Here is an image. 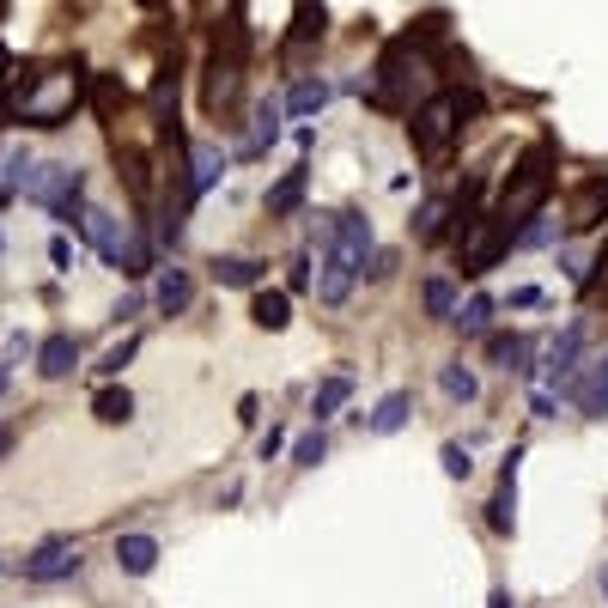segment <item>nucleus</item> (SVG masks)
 I'll return each mask as SVG.
<instances>
[{"label": "nucleus", "mask_w": 608, "mask_h": 608, "mask_svg": "<svg viewBox=\"0 0 608 608\" xmlns=\"http://www.w3.org/2000/svg\"><path fill=\"white\" fill-rule=\"evenodd\" d=\"M572 408L584 414V420H608V353H596L590 365H578V377H572Z\"/></svg>", "instance_id": "nucleus-9"}, {"label": "nucleus", "mask_w": 608, "mask_h": 608, "mask_svg": "<svg viewBox=\"0 0 608 608\" xmlns=\"http://www.w3.org/2000/svg\"><path fill=\"white\" fill-rule=\"evenodd\" d=\"M73 572H80V542H73V536H49L25 560V578L31 584H55V578H73Z\"/></svg>", "instance_id": "nucleus-8"}, {"label": "nucleus", "mask_w": 608, "mask_h": 608, "mask_svg": "<svg viewBox=\"0 0 608 608\" xmlns=\"http://www.w3.org/2000/svg\"><path fill=\"white\" fill-rule=\"evenodd\" d=\"M487 359H493L499 371H529V365H523V359H529L523 335H487Z\"/></svg>", "instance_id": "nucleus-31"}, {"label": "nucleus", "mask_w": 608, "mask_h": 608, "mask_svg": "<svg viewBox=\"0 0 608 608\" xmlns=\"http://www.w3.org/2000/svg\"><path fill=\"white\" fill-rule=\"evenodd\" d=\"M80 232L92 238V250H98L110 268H122V250H128V225H122L116 213H104V207H86V213H80Z\"/></svg>", "instance_id": "nucleus-11"}, {"label": "nucleus", "mask_w": 608, "mask_h": 608, "mask_svg": "<svg viewBox=\"0 0 608 608\" xmlns=\"http://www.w3.org/2000/svg\"><path fill=\"white\" fill-rule=\"evenodd\" d=\"M511 481H517V450L505 456V475H499V493L487 505V523H493V536H511Z\"/></svg>", "instance_id": "nucleus-27"}, {"label": "nucleus", "mask_w": 608, "mask_h": 608, "mask_svg": "<svg viewBox=\"0 0 608 608\" xmlns=\"http://www.w3.org/2000/svg\"><path fill=\"white\" fill-rule=\"evenodd\" d=\"M408 414H414V396H408V390H390L384 402H377V408L365 414V432L390 438V432H402V426H408Z\"/></svg>", "instance_id": "nucleus-18"}, {"label": "nucleus", "mask_w": 608, "mask_h": 608, "mask_svg": "<svg viewBox=\"0 0 608 608\" xmlns=\"http://www.w3.org/2000/svg\"><path fill=\"white\" fill-rule=\"evenodd\" d=\"M450 323L463 329L469 341H475V335H487V329H493V298H487V292H475L469 304H456V317H450Z\"/></svg>", "instance_id": "nucleus-29"}, {"label": "nucleus", "mask_w": 608, "mask_h": 608, "mask_svg": "<svg viewBox=\"0 0 608 608\" xmlns=\"http://www.w3.org/2000/svg\"><path fill=\"white\" fill-rule=\"evenodd\" d=\"M116 566L128 578H146L152 566H159V542H152V536H116Z\"/></svg>", "instance_id": "nucleus-20"}, {"label": "nucleus", "mask_w": 608, "mask_h": 608, "mask_svg": "<svg viewBox=\"0 0 608 608\" xmlns=\"http://www.w3.org/2000/svg\"><path fill=\"white\" fill-rule=\"evenodd\" d=\"M7 110H13V92H7V80H0V122H7Z\"/></svg>", "instance_id": "nucleus-43"}, {"label": "nucleus", "mask_w": 608, "mask_h": 608, "mask_svg": "<svg viewBox=\"0 0 608 608\" xmlns=\"http://www.w3.org/2000/svg\"><path fill=\"white\" fill-rule=\"evenodd\" d=\"M250 317H256V329L280 335V329L292 323V298H286L280 286H268V292H256V304H250Z\"/></svg>", "instance_id": "nucleus-23"}, {"label": "nucleus", "mask_w": 608, "mask_h": 608, "mask_svg": "<svg viewBox=\"0 0 608 608\" xmlns=\"http://www.w3.org/2000/svg\"><path fill=\"white\" fill-rule=\"evenodd\" d=\"M438 463H444L450 481H469V475H475V456H469L463 444H444V450H438Z\"/></svg>", "instance_id": "nucleus-34"}, {"label": "nucleus", "mask_w": 608, "mask_h": 608, "mask_svg": "<svg viewBox=\"0 0 608 608\" xmlns=\"http://www.w3.org/2000/svg\"><path fill=\"white\" fill-rule=\"evenodd\" d=\"M554 195V159H548V146H536L529 159L511 171V183H505V201H499V219H511V225H523L529 213H542V201Z\"/></svg>", "instance_id": "nucleus-5"}, {"label": "nucleus", "mask_w": 608, "mask_h": 608, "mask_svg": "<svg viewBox=\"0 0 608 608\" xmlns=\"http://www.w3.org/2000/svg\"><path fill=\"white\" fill-rule=\"evenodd\" d=\"M511 232H517L511 219H499V213H475V219L463 225V232H456V268H463L469 280L493 274V268H499V256L511 250Z\"/></svg>", "instance_id": "nucleus-3"}, {"label": "nucleus", "mask_w": 608, "mask_h": 608, "mask_svg": "<svg viewBox=\"0 0 608 608\" xmlns=\"http://www.w3.org/2000/svg\"><path fill=\"white\" fill-rule=\"evenodd\" d=\"M110 317H116V323H128V317H140V292H128V298L116 304V311H110Z\"/></svg>", "instance_id": "nucleus-42"}, {"label": "nucleus", "mask_w": 608, "mask_h": 608, "mask_svg": "<svg viewBox=\"0 0 608 608\" xmlns=\"http://www.w3.org/2000/svg\"><path fill=\"white\" fill-rule=\"evenodd\" d=\"M420 311H426L432 323H450V317H456V286H450L444 274H432V280L420 286Z\"/></svg>", "instance_id": "nucleus-24"}, {"label": "nucleus", "mask_w": 608, "mask_h": 608, "mask_svg": "<svg viewBox=\"0 0 608 608\" xmlns=\"http://www.w3.org/2000/svg\"><path fill=\"white\" fill-rule=\"evenodd\" d=\"M280 450H286V432H280V426H268V432L256 438V456L268 463V456H280Z\"/></svg>", "instance_id": "nucleus-37"}, {"label": "nucleus", "mask_w": 608, "mask_h": 608, "mask_svg": "<svg viewBox=\"0 0 608 608\" xmlns=\"http://www.w3.org/2000/svg\"><path fill=\"white\" fill-rule=\"evenodd\" d=\"M134 353H140V335H122V341H116V347L98 359V371H104V377H122V365H128Z\"/></svg>", "instance_id": "nucleus-35"}, {"label": "nucleus", "mask_w": 608, "mask_h": 608, "mask_svg": "<svg viewBox=\"0 0 608 608\" xmlns=\"http://www.w3.org/2000/svg\"><path fill=\"white\" fill-rule=\"evenodd\" d=\"M590 268H596V274H584V286H608V244L596 250V262H590Z\"/></svg>", "instance_id": "nucleus-39"}, {"label": "nucleus", "mask_w": 608, "mask_h": 608, "mask_svg": "<svg viewBox=\"0 0 608 608\" xmlns=\"http://www.w3.org/2000/svg\"><path fill=\"white\" fill-rule=\"evenodd\" d=\"M323 456H329V438H323V426H317V432H304V438L292 444V463H298V469H317Z\"/></svg>", "instance_id": "nucleus-32"}, {"label": "nucleus", "mask_w": 608, "mask_h": 608, "mask_svg": "<svg viewBox=\"0 0 608 608\" xmlns=\"http://www.w3.org/2000/svg\"><path fill=\"white\" fill-rule=\"evenodd\" d=\"M323 104H329V80H298V86L286 92V110H292V116H317Z\"/></svg>", "instance_id": "nucleus-30"}, {"label": "nucleus", "mask_w": 608, "mask_h": 608, "mask_svg": "<svg viewBox=\"0 0 608 608\" xmlns=\"http://www.w3.org/2000/svg\"><path fill=\"white\" fill-rule=\"evenodd\" d=\"M432 92V55L414 43V37H396L377 61V80L365 86V98L377 110H414V98Z\"/></svg>", "instance_id": "nucleus-1"}, {"label": "nucleus", "mask_w": 608, "mask_h": 608, "mask_svg": "<svg viewBox=\"0 0 608 608\" xmlns=\"http://www.w3.org/2000/svg\"><path fill=\"white\" fill-rule=\"evenodd\" d=\"M596 590H602V602H608V566H602V578H596Z\"/></svg>", "instance_id": "nucleus-45"}, {"label": "nucleus", "mask_w": 608, "mask_h": 608, "mask_svg": "<svg viewBox=\"0 0 608 608\" xmlns=\"http://www.w3.org/2000/svg\"><path fill=\"white\" fill-rule=\"evenodd\" d=\"M602 219H608V177H584V183L572 189L566 225H572V232H596Z\"/></svg>", "instance_id": "nucleus-12"}, {"label": "nucleus", "mask_w": 608, "mask_h": 608, "mask_svg": "<svg viewBox=\"0 0 608 608\" xmlns=\"http://www.w3.org/2000/svg\"><path fill=\"white\" fill-rule=\"evenodd\" d=\"M238 86H244V55L213 49V55H207V80H201L207 116H225V110H232V104H238Z\"/></svg>", "instance_id": "nucleus-7"}, {"label": "nucleus", "mask_w": 608, "mask_h": 608, "mask_svg": "<svg viewBox=\"0 0 608 608\" xmlns=\"http://www.w3.org/2000/svg\"><path fill=\"white\" fill-rule=\"evenodd\" d=\"M219 177H225V152H219V146H195V152H189V195L201 201Z\"/></svg>", "instance_id": "nucleus-21"}, {"label": "nucleus", "mask_w": 608, "mask_h": 608, "mask_svg": "<svg viewBox=\"0 0 608 608\" xmlns=\"http://www.w3.org/2000/svg\"><path fill=\"white\" fill-rule=\"evenodd\" d=\"M92 414H98L104 426H128V420H134V396H128L122 384H104V390L92 396Z\"/></svg>", "instance_id": "nucleus-25"}, {"label": "nucleus", "mask_w": 608, "mask_h": 608, "mask_svg": "<svg viewBox=\"0 0 608 608\" xmlns=\"http://www.w3.org/2000/svg\"><path fill=\"white\" fill-rule=\"evenodd\" d=\"M80 195H86V171L80 165H31V177H25V201H37V207H49L61 225H80Z\"/></svg>", "instance_id": "nucleus-4"}, {"label": "nucleus", "mask_w": 608, "mask_h": 608, "mask_svg": "<svg viewBox=\"0 0 608 608\" xmlns=\"http://www.w3.org/2000/svg\"><path fill=\"white\" fill-rule=\"evenodd\" d=\"M49 262L67 274V268H73V244H67V238H49Z\"/></svg>", "instance_id": "nucleus-38"}, {"label": "nucleus", "mask_w": 608, "mask_h": 608, "mask_svg": "<svg viewBox=\"0 0 608 608\" xmlns=\"http://www.w3.org/2000/svg\"><path fill=\"white\" fill-rule=\"evenodd\" d=\"M122 104V80H116V73H98V86H92V110L98 116H110Z\"/></svg>", "instance_id": "nucleus-36"}, {"label": "nucleus", "mask_w": 608, "mask_h": 608, "mask_svg": "<svg viewBox=\"0 0 608 608\" xmlns=\"http://www.w3.org/2000/svg\"><path fill=\"white\" fill-rule=\"evenodd\" d=\"M262 274H268V268H262L256 256H219V262H213V280H219V286H256Z\"/></svg>", "instance_id": "nucleus-28"}, {"label": "nucleus", "mask_w": 608, "mask_h": 608, "mask_svg": "<svg viewBox=\"0 0 608 608\" xmlns=\"http://www.w3.org/2000/svg\"><path fill=\"white\" fill-rule=\"evenodd\" d=\"M280 116H286V98H274V92H268V98L256 104V116H250V134H244V146H238L244 159H262V152L280 140Z\"/></svg>", "instance_id": "nucleus-13"}, {"label": "nucleus", "mask_w": 608, "mask_h": 608, "mask_svg": "<svg viewBox=\"0 0 608 608\" xmlns=\"http://www.w3.org/2000/svg\"><path fill=\"white\" fill-rule=\"evenodd\" d=\"M189 298H195V280H189V268H159V286H152V304H159L165 317H177V311H189Z\"/></svg>", "instance_id": "nucleus-17"}, {"label": "nucleus", "mask_w": 608, "mask_h": 608, "mask_svg": "<svg viewBox=\"0 0 608 608\" xmlns=\"http://www.w3.org/2000/svg\"><path fill=\"white\" fill-rule=\"evenodd\" d=\"M7 67H13V61H7V49H0V73H7Z\"/></svg>", "instance_id": "nucleus-47"}, {"label": "nucleus", "mask_w": 608, "mask_h": 608, "mask_svg": "<svg viewBox=\"0 0 608 608\" xmlns=\"http://www.w3.org/2000/svg\"><path fill=\"white\" fill-rule=\"evenodd\" d=\"M323 31H329L323 0H298V19H292V49H304V43H323Z\"/></svg>", "instance_id": "nucleus-26"}, {"label": "nucleus", "mask_w": 608, "mask_h": 608, "mask_svg": "<svg viewBox=\"0 0 608 608\" xmlns=\"http://www.w3.org/2000/svg\"><path fill=\"white\" fill-rule=\"evenodd\" d=\"M353 280H359V268H347L341 256H317V298L323 304H347L353 298Z\"/></svg>", "instance_id": "nucleus-15"}, {"label": "nucleus", "mask_w": 608, "mask_h": 608, "mask_svg": "<svg viewBox=\"0 0 608 608\" xmlns=\"http://www.w3.org/2000/svg\"><path fill=\"white\" fill-rule=\"evenodd\" d=\"M444 213H450L444 201H426V207L414 213V238H420V244H432V238L444 232Z\"/></svg>", "instance_id": "nucleus-33"}, {"label": "nucleus", "mask_w": 608, "mask_h": 608, "mask_svg": "<svg viewBox=\"0 0 608 608\" xmlns=\"http://www.w3.org/2000/svg\"><path fill=\"white\" fill-rule=\"evenodd\" d=\"M438 390H444L450 402H475V396H481V377H475V365H463V359H444V365H438Z\"/></svg>", "instance_id": "nucleus-22"}, {"label": "nucleus", "mask_w": 608, "mask_h": 608, "mask_svg": "<svg viewBox=\"0 0 608 608\" xmlns=\"http://www.w3.org/2000/svg\"><path fill=\"white\" fill-rule=\"evenodd\" d=\"M475 110V98H463V92H438V98H426L420 110H414V122H408V134H414V152H444L450 140H456V128H463V116Z\"/></svg>", "instance_id": "nucleus-6"}, {"label": "nucleus", "mask_w": 608, "mask_h": 608, "mask_svg": "<svg viewBox=\"0 0 608 608\" xmlns=\"http://www.w3.org/2000/svg\"><path fill=\"white\" fill-rule=\"evenodd\" d=\"M80 61L73 67H55V73H43V80L19 98V122L25 128H61L67 116H73V104H80Z\"/></svg>", "instance_id": "nucleus-2"}, {"label": "nucleus", "mask_w": 608, "mask_h": 608, "mask_svg": "<svg viewBox=\"0 0 608 608\" xmlns=\"http://www.w3.org/2000/svg\"><path fill=\"white\" fill-rule=\"evenodd\" d=\"M529 408H536V420H554V390H536V396H529Z\"/></svg>", "instance_id": "nucleus-40"}, {"label": "nucleus", "mask_w": 608, "mask_h": 608, "mask_svg": "<svg viewBox=\"0 0 608 608\" xmlns=\"http://www.w3.org/2000/svg\"><path fill=\"white\" fill-rule=\"evenodd\" d=\"M487 608H511V596H505V590H493V596H487Z\"/></svg>", "instance_id": "nucleus-44"}, {"label": "nucleus", "mask_w": 608, "mask_h": 608, "mask_svg": "<svg viewBox=\"0 0 608 608\" xmlns=\"http://www.w3.org/2000/svg\"><path fill=\"white\" fill-rule=\"evenodd\" d=\"M140 7H165V0H140Z\"/></svg>", "instance_id": "nucleus-48"}, {"label": "nucleus", "mask_w": 608, "mask_h": 608, "mask_svg": "<svg viewBox=\"0 0 608 608\" xmlns=\"http://www.w3.org/2000/svg\"><path fill=\"white\" fill-rule=\"evenodd\" d=\"M7 450H13V432H0V456H7Z\"/></svg>", "instance_id": "nucleus-46"}, {"label": "nucleus", "mask_w": 608, "mask_h": 608, "mask_svg": "<svg viewBox=\"0 0 608 608\" xmlns=\"http://www.w3.org/2000/svg\"><path fill=\"white\" fill-rule=\"evenodd\" d=\"M347 402H353V371H335V377H323V384L311 390V420L323 426V420H329V414H341Z\"/></svg>", "instance_id": "nucleus-19"}, {"label": "nucleus", "mask_w": 608, "mask_h": 608, "mask_svg": "<svg viewBox=\"0 0 608 608\" xmlns=\"http://www.w3.org/2000/svg\"><path fill=\"white\" fill-rule=\"evenodd\" d=\"M304 189H311V171H304V165H292V171H286V177L268 189V201H262V207H268V219L298 213V207H304Z\"/></svg>", "instance_id": "nucleus-16"}, {"label": "nucleus", "mask_w": 608, "mask_h": 608, "mask_svg": "<svg viewBox=\"0 0 608 608\" xmlns=\"http://www.w3.org/2000/svg\"><path fill=\"white\" fill-rule=\"evenodd\" d=\"M511 304H517V311H536L542 292H536V286H517V292H511Z\"/></svg>", "instance_id": "nucleus-41"}, {"label": "nucleus", "mask_w": 608, "mask_h": 608, "mask_svg": "<svg viewBox=\"0 0 608 608\" xmlns=\"http://www.w3.org/2000/svg\"><path fill=\"white\" fill-rule=\"evenodd\" d=\"M578 365H584V323H572L554 347H548V371H542V390H572V377H578Z\"/></svg>", "instance_id": "nucleus-10"}, {"label": "nucleus", "mask_w": 608, "mask_h": 608, "mask_svg": "<svg viewBox=\"0 0 608 608\" xmlns=\"http://www.w3.org/2000/svg\"><path fill=\"white\" fill-rule=\"evenodd\" d=\"M73 365H80V341H73V335H49L37 347V377H49V384L73 377Z\"/></svg>", "instance_id": "nucleus-14"}]
</instances>
